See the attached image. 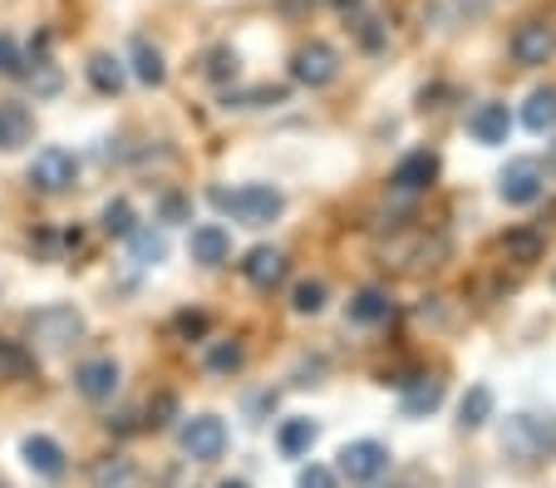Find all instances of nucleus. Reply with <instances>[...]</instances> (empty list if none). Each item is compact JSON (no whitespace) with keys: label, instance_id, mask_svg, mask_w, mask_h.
<instances>
[{"label":"nucleus","instance_id":"nucleus-1","mask_svg":"<svg viewBox=\"0 0 556 488\" xmlns=\"http://www.w3.org/2000/svg\"><path fill=\"white\" fill-rule=\"evenodd\" d=\"M25 336H30L35 351L64 355L70 346H79V340H85V316H79L74 306H64V301H54V306L30 311V321H25Z\"/></svg>","mask_w":556,"mask_h":488},{"label":"nucleus","instance_id":"nucleus-2","mask_svg":"<svg viewBox=\"0 0 556 488\" xmlns=\"http://www.w3.org/2000/svg\"><path fill=\"white\" fill-rule=\"evenodd\" d=\"M503 449L517 464H542L556 454V414H513L503 425Z\"/></svg>","mask_w":556,"mask_h":488},{"label":"nucleus","instance_id":"nucleus-3","mask_svg":"<svg viewBox=\"0 0 556 488\" xmlns=\"http://www.w3.org/2000/svg\"><path fill=\"white\" fill-rule=\"evenodd\" d=\"M212 202H217L222 213H231L242 227H266L281 217V192L271 188V183H247V188L227 192V188H212L207 192Z\"/></svg>","mask_w":556,"mask_h":488},{"label":"nucleus","instance_id":"nucleus-4","mask_svg":"<svg viewBox=\"0 0 556 488\" xmlns=\"http://www.w3.org/2000/svg\"><path fill=\"white\" fill-rule=\"evenodd\" d=\"M74 178H79V159H74L70 149H60V143H50V149H40L30 159V188L35 192H70Z\"/></svg>","mask_w":556,"mask_h":488},{"label":"nucleus","instance_id":"nucleus-5","mask_svg":"<svg viewBox=\"0 0 556 488\" xmlns=\"http://www.w3.org/2000/svg\"><path fill=\"white\" fill-rule=\"evenodd\" d=\"M182 454L198 459V464H217L222 454H227V425H222L217 414H198V420H188L178 435Z\"/></svg>","mask_w":556,"mask_h":488},{"label":"nucleus","instance_id":"nucleus-6","mask_svg":"<svg viewBox=\"0 0 556 488\" xmlns=\"http://www.w3.org/2000/svg\"><path fill=\"white\" fill-rule=\"evenodd\" d=\"M336 75H340V54L330 50V45L311 40V45H301V50H295V60H291V79H295V85L326 89Z\"/></svg>","mask_w":556,"mask_h":488},{"label":"nucleus","instance_id":"nucleus-7","mask_svg":"<svg viewBox=\"0 0 556 488\" xmlns=\"http://www.w3.org/2000/svg\"><path fill=\"white\" fill-rule=\"evenodd\" d=\"M546 188V173L536 159H513L503 168V178H497V192H503V202H513V208H527V202H536Z\"/></svg>","mask_w":556,"mask_h":488},{"label":"nucleus","instance_id":"nucleus-8","mask_svg":"<svg viewBox=\"0 0 556 488\" xmlns=\"http://www.w3.org/2000/svg\"><path fill=\"white\" fill-rule=\"evenodd\" d=\"M389 468V449L379 445V439H355V445L340 449V474L350 478V484H369V478H379Z\"/></svg>","mask_w":556,"mask_h":488},{"label":"nucleus","instance_id":"nucleus-9","mask_svg":"<svg viewBox=\"0 0 556 488\" xmlns=\"http://www.w3.org/2000/svg\"><path fill=\"white\" fill-rule=\"evenodd\" d=\"M556 54V30L546 21H522L513 30V60L527 64V70H536V64H546Z\"/></svg>","mask_w":556,"mask_h":488},{"label":"nucleus","instance_id":"nucleus-10","mask_svg":"<svg viewBox=\"0 0 556 488\" xmlns=\"http://www.w3.org/2000/svg\"><path fill=\"white\" fill-rule=\"evenodd\" d=\"M242 276L252 281L256 291L281 287V281H286V252H281V247H252V252H247V262H242Z\"/></svg>","mask_w":556,"mask_h":488},{"label":"nucleus","instance_id":"nucleus-11","mask_svg":"<svg viewBox=\"0 0 556 488\" xmlns=\"http://www.w3.org/2000/svg\"><path fill=\"white\" fill-rule=\"evenodd\" d=\"M35 138V114L21 99H0V153H15Z\"/></svg>","mask_w":556,"mask_h":488},{"label":"nucleus","instance_id":"nucleus-12","mask_svg":"<svg viewBox=\"0 0 556 488\" xmlns=\"http://www.w3.org/2000/svg\"><path fill=\"white\" fill-rule=\"evenodd\" d=\"M21 454H25V464H30V474H40V478H60L64 468H70L64 445L60 439H50V435H30L21 445Z\"/></svg>","mask_w":556,"mask_h":488},{"label":"nucleus","instance_id":"nucleus-13","mask_svg":"<svg viewBox=\"0 0 556 488\" xmlns=\"http://www.w3.org/2000/svg\"><path fill=\"white\" fill-rule=\"evenodd\" d=\"M188 252H192V262H198V266H222V262L231 256V233H227L222 223H202V227H192Z\"/></svg>","mask_w":556,"mask_h":488},{"label":"nucleus","instance_id":"nucleus-14","mask_svg":"<svg viewBox=\"0 0 556 488\" xmlns=\"http://www.w3.org/2000/svg\"><path fill=\"white\" fill-rule=\"evenodd\" d=\"M74 390L85 395V400H114L118 365L114 361H85L79 371H74Z\"/></svg>","mask_w":556,"mask_h":488},{"label":"nucleus","instance_id":"nucleus-15","mask_svg":"<svg viewBox=\"0 0 556 488\" xmlns=\"http://www.w3.org/2000/svg\"><path fill=\"white\" fill-rule=\"evenodd\" d=\"M507 128H513L507 104H478L468 114V134L478 138V143H507Z\"/></svg>","mask_w":556,"mask_h":488},{"label":"nucleus","instance_id":"nucleus-16","mask_svg":"<svg viewBox=\"0 0 556 488\" xmlns=\"http://www.w3.org/2000/svg\"><path fill=\"white\" fill-rule=\"evenodd\" d=\"M433 178H439V159H433L429 149L400 159V168H394V188H400V192H424Z\"/></svg>","mask_w":556,"mask_h":488},{"label":"nucleus","instance_id":"nucleus-17","mask_svg":"<svg viewBox=\"0 0 556 488\" xmlns=\"http://www.w3.org/2000/svg\"><path fill=\"white\" fill-rule=\"evenodd\" d=\"M389 316H394V301L379 287L355 291V301H350V321H359V326H379V321H389Z\"/></svg>","mask_w":556,"mask_h":488},{"label":"nucleus","instance_id":"nucleus-18","mask_svg":"<svg viewBox=\"0 0 556 488\" xmlns=\"http://www.w3.org/2000/svg\"><path fill=\"white\" fill-rule=\"evenodd\" d=\"M315 435H320V429H315L311 420H301V414H291V420H281V429H276V449H281L286 459H301L305 449L315 445Z\"/></svg>","mask_w":556,"mask_h":488},{"label":"nucleus","instance_id":"nucleus-19","mask_svg":"<svg viewBox=\"0 0 556 488\" xmlns=\"http://www.w3.org/2000/svg\"><path fill=\"white\" fill-rule=\"evenodd\" d=\"M493 410H497L493 390H488V385H472V390L463 395V404H458V425L463 429H483L488 420H493Z\"/></svg>","mask_w":556,"mask_h":488},{"label":"nucleus","instance_id":"nucleus-20","mask_svg":"<svg viewBox=\"0 0 556 488\" xmlns=\"http://www.w3.org/2000/svg\"><path fill=\"white\" fill-rule=\"evenodd\" d=\"M522 124L532 128V134H552L556 128V89H532V99H527V109H522Z\"/></svg>","mask_w":556,"mask_h":488},{"label":"nucleus","instance_id":"nucleus-21","mask_svg":"<svg viewBox=\"0 0 556 488\" xmlns=\"http://www.w3.org/2000/svg\"><path fill=\"white\" fill-rule=\"evenodd\" d=\"M134 75H138V85H148V89H157L168 79V64H163V54L148 40H134Z\"/></svg>","mask_w":556,"mask_h":488},{"label":"nucleus","instance_id":"nucleus-22","mask_svg":"<svg viewBox=\"0 0 556 488\" xmlns=\"http://www.w3.org/2000/svg\"><path fill=\"white\" fill-rule=\"evenodd\" d=\"M89 85H94L99 95H118V89H124V60L94 54V60H89Z\"/></svg>","mask_w":556,"mask_h":488},{"label":"nucleus","instance_id":"nucleus-23","mask_svg":"<svg viewBox=\"0 0 556 488\" xmlns=\"http://www.w3.org/2000/svg\"><path fill=\"white\" fill-rule=\"evenodd\" d=\"M128 252H134V262H138V266H157L163 256H168V242H163V233L134 227V233H128Z\"/></svg>","mask_w":556,"mask_h":488},{"label":"nucleus","instance_id":"nucleus-24","mask_svg":"<svg viewBox=\"0 0 556 488\" xmlns=\"http://www.w3.org/2000/svg\"><path fill=\"white\" fill-rule=\"evenodd\" d=\"M326 301H330L326 281H301V287L291 291V311H295V316H320V311H326Z\"/></svg>","mask_w":556,"mask_h":488},{"label":"nucleus","instance_id":"nucleus-25","mask_svg":"<svg viewBox=\"0 0 556 488\" xmlns=\"http://www.w3.org/2000/svg\"><path fill=\"white\" fill-rule=\"evenodd\" d=\"M207 371H217V375L242 371V346H237V340H217V346H207Z\"/></svg>","mask_w":556,"mask_h":488},{"label":"nucleus","instance_id":"nucleus-26","mask_svg":"<svg viewBox=\"0 0 556 488\" xmlns=\"http://www.w3.org/2000/svg\"><path fill=\"white\" fill-rule=\"evenodd\" d=\"M94 484L99 488H128L134 484V464H128V459H104V464L94 468Z\"/></svg>","mask_w":556,"mask_h":488},{"label":"nucleus","instance_id":"nucleus-27","mask_svg":"<svg viewBox=\"0 0 556 488\" xmlns=\"http://www.w3.org/2000/svg\"><path fill=\"white\" fill-rule=\"evenodd\" d=\"M134 227H138V223H134V208H128L124 198L109 202V208H104V233H109V237H128Z\"/></svg>","mask_w":556,"mask_h":488},{"label":"nucleus","instance_id":"nucleus-28","mask_svg":"<svg viewBox=\"0 0 556 488\" xmlns=\"http://www.w3.org/2000/svg\"><path fill=\"white\" fill-rule=\"evenodd\" d=\"M439 400H443V385H439V380H424V385H414V390L404 395V410H409V414H424V410H433Z\"/></svg>","mask_w":556,"mask_h":488},{"label":"nucleus","instance_id":"nucleus-29","mask_svg":"<svg viewBox=\"0 0 556 488\" xmlns=\"http://www.w3.org/2000/svg\"><path fill=\"white\" fill-rule=\"evenodd\" d=\"M507 256H517V262H536V256H542V237L536 233H507Z\"/></svg>","mask_w":556,"mask_h":488},{"label":"nucleus","instance_id":"nucleus-30","mask_svg":"<svg viewBox=\"0 0 556 488\" xmlns=\"http://www.w3.org/2000/svg\"><path fill=\"white\" fill-rule=\"evenodd\" d=\"M207 75L212 79H231V75H237V50H212L207 54Z\"/></svg>","mask_w":556,"mask_h":488},{"label":"nucleus","instance_id":"nucleus-31","mask_svg":"<svg viewBox=\"0 0 556 488\" xmlns=\"http://www.w3.org/2000/svg\"><path fill=\"white\" fill-rule=\"evenodd\" d=\"M295 488H336V468H326V464H311V468H301V478H295Z\"/></svg>","mask_w":556,"mask_h":488},{"label":"nucleus","instance_id":"nucleus-32","mask_svg":"<svg viewBox=\"0 0 556 488\" xmlns=\"http://www.w3.org/2000/svg\"><path fill=\"white\" fill-rule=\"evenodd\" d=\"M25 60H21V45L11 35H0V75H21Z\"/></svg>","mask_w":556,"mask_h":488},{"label":"nucleus","instance_id":"nucleus-33","mask_svg":"<svg viewBox=\"0 0 556 488\" xmlns=\"http://www.w3.org/2000/svg\"><path fill=\"white\" fill-rule=\"evenodd\" d=\"M0 371H5V375H25V371H30V355L0 340Z\"/></svg>","mask_w":556,"mask_h":488},{"label":"nucleus","instance_id":"nucleus-34","mask_svg":"<svg viewBox=\"0 0 556 488\" xmlns=\"http://www.w3.org/2000/svg\"><path fill=\"white\" fill-rule=\"evenodd\" d=\"M30 85H35V95H54V89H60V70H54V64H35V75H30Z\"/></svg>","mask_w":556,"mask_h":488},{"label":"nucleus","instance_id":"nucleus-35","mask_svg":"<svg viewBox=\"0 0 556 488\" xmlns=\"http://www.w3.org/2000/svg\"><path fill=\"white\" fill-rule=\"evenodd\" d=\"M148 414H153V425H173V414H178V395H157V400L148 404Z\"/></svg>","mask_w":556,"mask_h":488},{"label":"nucleus","instance_id":"nucleus-36","mask_svg":"<svg viewBox=\"0 0 556 488\" xmlns=\"http://www.w3.org/2000/svg\"><path fill=\"white\" fill-rule=\"evenodd\" d=\"M178 330H188V336H202V330H207V316H178Z\"/></svg>","mask_w":556,"mask_h":488},{"label":"nucleus","instance_id":"nucleus-37","mask_svg":"<svg viewBox=\"0 0 556 488\" xmlns=\"http://www.w3.org/2000/svg\"><path fill=\"white\" fill-rule=\"evenodd\" d=\"M546 163H552V173H556V143H552V149H546Z\"/></svg>","mask_w":556,"mask_h":488},{"label":"nucleus","instance_id":"nucleus-38","mask_svg":"<svg viewBox=\"0 0 556 488\" xmlns=\"http://www.w3.org/2000/svg\"><path fill=\"white\" fill-rule=\"evenodd\" d=\"M222 488H247V484H231V478H227V484H222Z\"/></svg>","mask_w":556,"mask_h":488}]
</instances>
